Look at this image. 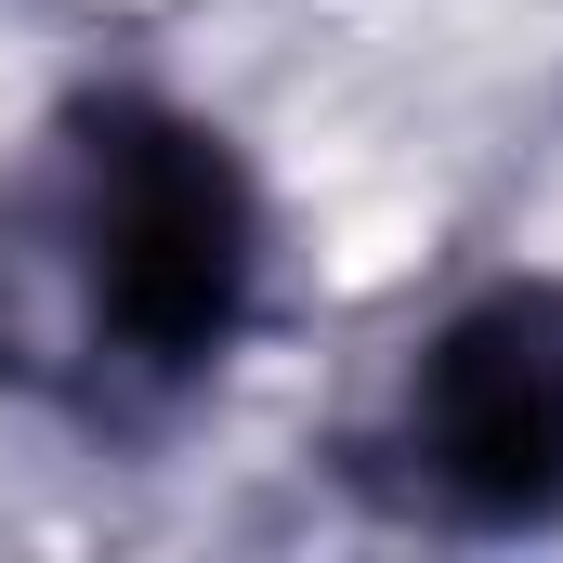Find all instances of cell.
<instances>
[{"mask_svg": "<svg viewBox=\"0 0 563 563\" xmlns=\"http://www.w3.org/2000/svg\"><path fill=\"white\" fill-rule=\"evenodd\" d=\"M420 485L511 525L563 498V288H498L432 341L420 394H407Z\"/></svg>", "mask_w": 563, "mask_h": 563, "instance_id": "2", "label": "cell"}, {"mask_svg": "<svg viewBox=\"0 0 563 563\" xmlns=\"http://www.w3.org/2000/svg\"><path fill=\"white\" fill-rule=\"evenodd\" d=\"M66 250H79L92 341H119V367H144V380H197L250 301V184L210 132L119 106L79 132Z\"/></svg>", "mask_w": 563, "mask_h": 563, "instance_id": "1", "label": "cell"}]
</instances>
